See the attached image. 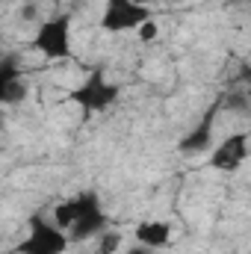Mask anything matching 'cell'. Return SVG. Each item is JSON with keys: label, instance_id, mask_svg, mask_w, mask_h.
Returning <instances> with one entry per match:
<instances>
[{"label": "cell", "instance_id": "cell-13", "mask_svg": "<svg viewBox=\"0 0 251 254\" xmlns=\"http://www.w3.org/2000/svg\"><path fill=\"white\" fill-rule=\"evenodd\" d=\"M151 252H154V249H148V246H142V243L133 246V249H127V254H151Z\"/></svg>", "mask_w": 251, "mask_h": 254}, {"label": "cell", "instance_id": "cell-3", "mask_svg": "<svg viewBox=\"0 0 251 254\" xmlns=\"http://www.w3.org/2000/svg\"><path fill=\"white\" fill-rule=\"evenodd\" d=\"M68 249V237L63 234L60 225H48L42 216L30 219V234L18 246L21 254H63Z\"/></svg>", "mask_w": 251, "mask_h": 254}, {"label": "cell", "instance_id": "cell-14", "mask_svg": "<svg viewBox=\"0 0 251 254\" xmlns=\"http://www.w3.org/2000/svg\"><path fill=\"white\" fill-rule=\"evenodd\" d=\"M136 3H142V6H145V3H154V0H136Z\"/></svg>", "mask_w": 251, "mask_h": 254}, {"label": "cell", "instance_id": "cell-8", "mask_svg": "<svg viewBox=\"0 0 251 254\" xmlns=\"http://www.w3.org/2000/svg\"><path fill=\"white\" fill-rule=\"evenodd\" d=\"M136 243L148 246V249H166L172 243V228L166 222H142L136 228Z\"/></svg>", "mask_w": 251, "mask_h": 254}, {"label": "cell", "instance_id": "cell-4", "mask_svg": "<svg viewBox=\"0 0 251 254\" xmlns=\"http://www.w3.org/2000/svg\"><path fill=\"white\" fill-rule=\"evenodd\" d=\"M151 21V9L136 3V0H107L101 27L107 33H125V30H139L142 24Z\"/></svg>", "mask_w": 251, "mask_h": 254}, {"label": "cell", "instance_id": "cell-9", "mask_svg": "<svg viewBox=\"0 0 251 254\" xmlns=\"http://www.w3.org/2000/svg\"><path fill=\"white\" fill-rule=\"evenodd\" d=\"M107 228V216H104V210L98 207V210H92L89 216H83L74 228H71V240H77V243H83V240H89V237H95V234H101Z\"/></svg>", "mask_w": 251, "mask_h": 254}, {"label": "cell", "instance_id": "cell-2", "mask_svg": "<svg viewBox=\"0 0 251 254\" xmlns=\"http://www.w3.org/2000/svg\"><path fill=\"white\" fill-rule=\"evenodd\" d=\"M33 48L48 60H65L71 54V18L57 15V18L45 21L33 39Z\"/></svg>", "mask_w": 251, "mask_h": 254}, {"label": "cell", "instance_id": "cell-10", "mask_svg": "<svg viewBox=\"0 0 251 254\" xmlns=\"http://www.w3.org/2000/svg\"><path fill=\"white\" fill-rule=\"evenodd\" d=\"M24 98H27V83H24L21 77L0 86V101H3V104H18V101H24Z\"/></svg>", "mask_w": 251, "mask_h": 254}, {"label": "cell", "instance_id": "cell-1", "mask_svg": "<svg viewBox=\"0 0 251 254\" xmlns=\"http://www.w3.org/2000/svg\"><path fill=\"white\" fill-rule=\"evenodd\" d=\"M116 98H119V86H116V83H110V80H104V74H101V71L89 74V77L83 80V86H80V89H74V92L68 95V101H71V104H80L86 116L110 110V107L116 104Z\"/></svg>", "mask_w": 251, "mask_h": 254}, {"label": "cell", "instance_id": "cell-12", "mask_svg": "<svg viewBox=\"0 0 251 254\" xmlns=\"http://www.w3.org/2000/svg\"><path fill=\"white\" fill-rule=\"evenodd\" d=\"M139 36H142L145 42H151V39L157 36V27H154V21H148V24H142V27H139Z\"/></svg>", "mask_w": 251, "mask_h": 254}, {"label": "cell", "instance_id": "cell-6", "mask_svg": "<svg viewBox=\"0 0 251 254\" xmlns=\"http://www.w3.org/2000/svg\"><path fill=\"white\" fill-rule=\"evenodd\" d=\"M101 204H98V195H80V198H71V201H65L57 207V213H54V219H57V225L63 228V231H71L83 216H89L92 210H98Z\"/></svg>", "mask_w": 251, "mask_h": 254}, {"label": "cell", "instance_id": "cell-11", "mask_svg": "<svg viewBox=\"0 0 251 254\" xmlns=\"http://www.w3.org/2000/svg\"><path fill=\"white\" fill-rule=\"evenodd\" d=\"M122 246V237L119 234H110V237H104V246H101V254H113L116 249Z\"/></svg>", "mask_w": 251, "mask_h": 254}, {"label": "cell", "instance_id": "cell-5", "mask_svg": "<svg viewBox=\"0 0 251 254\" xmlns=\"http://www.w3.org/2000/svg\"><path fill=\"white\" fill-rule=\"evenodd\" d=\"M249 157V136L246 133H234L228 136L210 157V166L213 169H222V172H237Z\"/></svg>", "mask_w": 251, "mask_h": 254}, {"label": "cell", "instance_id": "cell-7", "mask_svg": "<svg viewBox=\"0 0 251 254\" xmlns=\"http://www.w3.org/2000/svg\"><path fill=\"white\" fill-rule=\"evenodd\" d=\"M216 104L204 113V119H201V125L195 127L192 133H189L187 139L181 142V151L184 154H201V151H207L210 148V139H213V119H216Z\"/></svg>", "mask_w": 251, "mask_h": 254}]
</instances>
